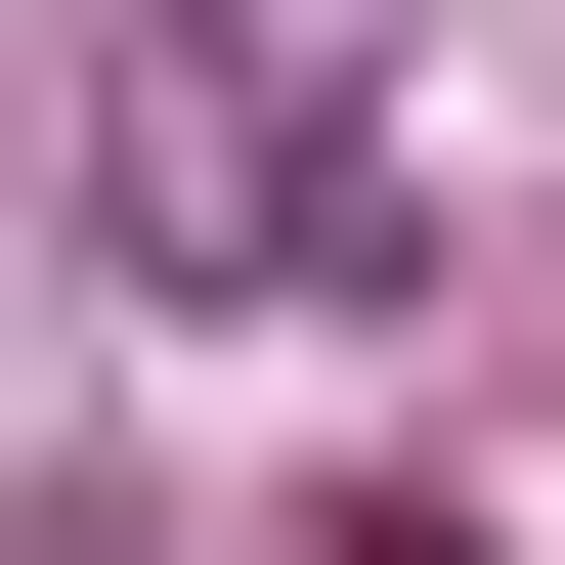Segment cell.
I'll return each mask as SVG.
<instances>
[{"label":"cell","mask_w":565,"mask_h":565,"mask_svg":"<svg viewBox=\"0 0 565 565\" xmlns=\"http://www.w3.org/2000/svg\"><path fill=\"white\" fill-rule=\"evenodd\" d=\"M87 174H131V262H217V305H392V131L262 0H87Z\"/></svg>","instance_id":"obj_1"}]
</instances>
